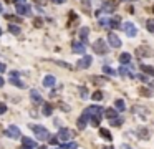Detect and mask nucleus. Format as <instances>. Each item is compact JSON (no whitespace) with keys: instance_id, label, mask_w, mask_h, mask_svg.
Returning a JSON list of instances; mask_svg holds the SVG:
<instances>
[{"instance_id":"31","label":"nucleus","mask_w":154,"mask_h":149,"mask_svg":"<svg viewBox=\"0 0 154 149\" xmlns=\"http://www.w3.org/2000/svg\"><path fill=\"white\" fill-rule=\"evenodd\" d=\"M8 32L12 33V35H20V27H17V25H10V27H8Z\"/></svg>"},{"instance_id":"4","label":"nucleus","mask_w":154,"mask_h":149,"mask_svg":"<svg viewBox=\"0 0 154 149\" xmlns=\"http://www.w3.org/2000/svg\"><path fill=\"white\" fill-rule=\"evenodd\" d=\"M123 30H124V33L129 37V38H133V37H136V35H138L136 25L131 23V22H124V23H123Z\"/></svg>"},{"instance_id":"28","label":"nucleus","mask_w":154,"mask_h":149,"mask_svg":"<svg viewBox=\"0 0 154 149\" xmlns=\"http://www.w3.org/2000/svg\"><path fill=\"white\" fill-rule=\"evenodd\" d=\"M88 33H90V30H88V27H83L81 30H80V38L83 40V43H85V40L88 38Z\"/></svg>"},{"instance_id":"57","label":"nucleus","mask_w":154,"mask_h":149,"mask_svg":"<svg viewBox=\"0 0 154 149\" xmlns=\"http://www.w3.org/2000/svg\"><path fill=\"white\" fill-rule=\"evenodd\" d=\"M124 149H131V148H128V146H124Z\"/></svg>"},{"instance_id":"5","label":"nucleus","mask_w":154,"mask_h":149,"mask_svg":"<svg viewBox=\"0 0 154 149\" xmlns=\"http://www.w3.org/2000/svg\"><path fill=\"white\" fill-rule=\"evenodd\" d=\"M91 61H93V58H91L90 55H83V58H80V60H78L76 66H78L80 70H86V68H90Z\"/></svg>"},{"instance_id":"47","label":"nucleus","mask_w":154,"mask_h":149,"mask_svg":"<svg viewBox=\"0 0 154 149\" xmlns=\"http://www.w3.org/2000/svg\"><path fill=\"white\" fill-rule=\"evenodd\" d=\"M5 111H7V106H5L4 103H2V104H0V114H4Z\"/></svg>"},{"instance_id":"46","label":"nucleus","mask_w":154,"mask_h":149,"mask_svg":"<svg viewBox=\"0 0 154 149\" xmlns=\"http://www.w3.org/2000/svg\"><path fill=\"white\" fill-rule=\"evenodd\" d=\"M57 65H60V66H65V68H70V70H71V66H70L68 63H63V61H57Z\"/></svg>"},{"instance_id":"42","label":"nucleus","mask_w":154,"mask_h":149,"mask_svg":"<svg viewBox=\"0 0 154 149\" xmlns=\"http://www.w3.org/2000/svg\"><path fill=\"white\" fill-rule=\"evenodd\" d=\"M147 30H149L151 33H154V22H153V20L147 22Z\"/></svg>"},{"instance_id":"8","label":"nucleus","mask_w":154,"mask_h":149,"mask_svg":"<svg viewBox=\"0 0 154 149\" xmlns=\"http://www.w3.org/2000/svg\"><path fill=\"white\" fill-rule=\"evenodd\" d=\"M121 27V18L119 17H111V18H108V28H111V30H116Z\"/></svg>"},{"instance_id":"63","label":"nucleus","mask_w":154,"mask_h":149,"mask_svg":"<svg viewBox=\"0 0 154 149\" xmlns=\"http://www.w3.org/2000/svg\"><path fill=\"white\" fill-rule=\"evenodd\" d=\"M153 86H154V85H153Z\"/></svg>"},{"instance_id":"16","label":"nucleus","mask_w":154,"mask_h":149,"mask_svg":"<svg viewBox=\"0 0 154 149\" xmlns=\"http://www.w3.org/2000/svg\"><path fill=\"white\" fill-rule=\"evenodd\" d=\"M30 98H32V101H33L35 104H40V103H43L42 96H40V93L36 91V89H32V91H30Z\"/></svg>"},{"instance_id":"25","label":"nucleus","mask_w":154,"mask_h":149,"mask_svg":"<svg viewBox=\"0 0 154 149\" xmlns=\"http://www.w3.org/2000/svg\"><path fill=\"white\" fill-rule=\"evenodd\" d=\"M129 61H131V55L129 53H121L119 55V63L121 65H128Z\"/></svg>"},{"instance_id":"13","label":"nucleus","mask_w":154,"mask_h":149,"mask_svg":"<svg viewBox=\"0 0 154 149\" xmlns=\"http://www.w3.org/2000/svg\"><path fill=\"white\" fill-rule=\"evenodd\" d=\"M115 10H116V5H113L111 2H109V4H104L103 7H101V10L96 12V15H100L101 12H104V13H113Z\"/></svg>"},{"instance_id":"26","label":"nucleus","mask_w":154,"mask_h":149,"mask_svg":"<svg viewBox=\"0 0 154 149\" xmlns=\"http://www.w3.org/2000/svg\"><path fill=\"white\" fill-rule=\"evenodd\" d=\"M139 95L141 96H146V98H153V91L147 88H144V86H141L139 88Z\"/></svg>"},{"instance_id":"11","label":"nucleus","mask_w":154,"mask_h":149,"mask_svg":"<svg viewBox=\"0 0 154 149\" xmlns=\"http://www.w3.org/2000/svg\"><path fill=\"white\" fill-rule=\"evenodd\" d=\"M88 119H90V114L85 111V113H83L81 116L78 118V128H80V129H85L86 124H88Z\"/></svg>"},{"instance_id":"38","label":"nucleus","mask_w":154,"mask_h":149,"mask_svg":"<svg viewBox=\"0 0 154 149\" xmlns=\"http://www.w3.org/2000/svg\"><path fill=\"white\" fill-rule=\"evenodd\" d=\"M73 23H76V13H75V12H70V22H68V25H73Z\"/></svg>"},{"instance_id":"50","label":"nucleus","mask_w":154,"mask_h":149,"mask_svg":"<svg viewBox=\"0 0 154 149\" xmlns=\"http://www.w3.org/2000/svg\"><path fill=\"white\" fill-rule=\"evenodd\" d=\"M35 4H38V5H43V0H33Z\"/></svg>"},{"instance_id":"41","label":"nucleus","mask_w":154,"mask_h":149,"mask_svg":"<svg viewBox=\"0 0 154 149\" xmlns=\"http://www.w3.org/2000/svg\"><path fill=\"white\" fill-rule=\"evenodd\" d=\"M65 148H66V149H78V146H76L75 142H66V144H65Z\"/></svg>"},{"instance_id":"17","label":"nucleus","mask_w":154,"mask_h":149,"mask_svg":"<svg viewBox=\"0 0 154 149\" xmlns=\"http://www.w3.org/2000/svg\"><path fill=\"white\" fill-rule=\"evenodd\" d=\"M103 113H104V116L108 118V121H111V119H115V118H118V111L111 110V108H108V110H104Z\"/></svg>"},{"instance_id":"20","label":"nucleus","mask_w":154,"mask_h":149,"mask_svg":"<svg viewBox=\"0 0 154 149\" xmlns=\"http://www.w3.org/2000/svg\"><path fill=\"white\" fill-rule=\"evenodd\" d=\"M90 80L94 83V85H98V86H103V85H106V83H108V80L103 78V76H91Z\"/></svg>"},{"instance_id":"59","label":"nucleus","mask_w":154,"mask_h":149,"mask_svg":"<svg viewBox=\"0 0 154 149\" xmlns=\"http://www.w3.org/2000/svg\"><path fill=\"white\" fill-rule=\"evenodd\" d=\"M129 2H136V0H129Z\"/></svg>"},{"instance_id":"52","label":"nucleus","mask_w":154,"mask_h":149,"mask_svg":"<svg viewBox=\"0 0 154 149\" xmlns=\"http://www.w3.org/2000/svg\"><path fill=\"white\" fill-rule=\"evenodd\" d=\"M2 12H4V5L0 4V13H2Z\"/></svg>"},{"instance_id":"22","label":"nucleus","mask_w":154,"mask_h":149,"mask_svg":"<svg viewBox=\"0 0 154 149\" xmlns=\"http://www.w3.org/2000/svg\"><path fill=\"white\" fill-rule=\"evenodd\" d=\"M133 111H134V114H139L143 119H146V118H147V113H144L146 110H144L143 106H134V108H133Z\"/></svg>"},{"instance_id":"49","label":"nucleus","mask_w":154,"mask_h":149,"mask_svg":"<svg viewBox=\"0 0 154 149\" xmlns=\"http://www.w3.org/2000/svg\"><path fill=\"white\" fill-rule=\"evenodd\" d=\"M5 70H7V66H5V63H2V61H0V73H4Z\"/></svg>"},{"instance_id":"53","label":"nucleus","mask_w":154,"mask_h":149,"mask_svg":"<svg viewBox=\"0 0 154 149\" xmlns=\"http://www.w3.org/2000/svg\"><path fill=\"white\" fill-rule=\"evenodd\" d=\"M103 149H115V148H109V146H104Z\"/></svg>"},{"instance_id":"7","label":"nucleus","mask_w":154,"mask_h":149,"mask_svg":"<svg viewBox=\"0 0 154 149\" xmlns=\"http://www.w3.org/2000/svg\"><path fill=\"white\" fill-rule=\"evenodd\" d=\"M108 43H109L113 48H119V46H121V40H119V37L116 35L115 32L108 33Z\"/></svg>"},{"instance_id":"18","label":"nucleus","mask_w":154,"mask_h":149,"mask_svg":"<svg viewBox=\"0 0 154 149\" xmlns=\"http://www.w3.org/2000/svg\"><path fill=\"white\" fill-rule=\"evenodd\" d=\"M100 136L104 139V141H111V139H113V136H111V133H109V129H106V128H101V129H100Z\"/></svg>"},{"instance_id":"45","label":"nucleus","mask_w":154,"mask_h":149,"mask_svg":"<svg viewBox=\"0 0 154 149\" xmlns=\"http://www.w3.org/2000/svg\"><path fill=\"white\" fill-rule=\"evenodd\" d=\"M7 18H8V20H12V22H15V20L22 22V18H17V17H13V15H7Z\"/></svg>"},{"instance_id":"56","label":"nucleus","mask_w":154,"mask_h":149,"mask_svg":"<svg viewBox=\"0 0 154 149\" xmlns=\"http://www.w3.org/2000/svg\"><path fill=\"white\" fill-rule=\"evenodd\" d=\"M22 149H30V148H25V146H23V148H22Z\"/></svg>"},{"instance_id":"19","label":"nucleus","mask_w":154,"mask_h":149,"mask_svg":"<svg viewBox=\"0 0 154 149\" xmlns=\"http://www.w3.org/2000/svg\"><path fill=\"white\" fill-rule=\"evenodd\" d=\"M136 55H138L139 58H144L146 55H151V50L146 48V46H139V48L136 50Z\"/></svg>"},{"instance_id":"14","label":"nucleus","mask_w":154,"mask_h":149,"mask_svg":"<svg viewBox=\"0 0 154 149\" xmlns=\"http://www.w3.org/2000/svg\"><path fill=\"white\" fill-rule=\"evenodd\" d=\"M55 85H57V80H55V76L48 74V76H45V78H43V86L51 88V86H55Z\"/></svg>"},{"instance_id":"34","label":"nucleus","mask_w":154,"mask_h":149,"mask_svg":"<svg viewBox=\"0 0 154 149\" xmlns=\"http://www.w3.org/2000/svg\"><path fill=\"white\" fill-rule=\"evenodd\" d=\"M81 7H83V10H85V13H90V12H91V8H90V2H88V0H83Z\"/></svg>"},{"instance_id":"27","label":"nucleus","mask_w":154,"mask_h":149,"mask_svg":"<svg viewBox=\"0 0 154 149\" xmlns=\"http://www.w3.org/2000/svg\"><path fill=\"white\" fill-rule=\"evenodd\" d=\"M138 134H139L141 139H149V131L146 128H139L138 129Z\"/></svg>"},{"instance_id":"29","label":"nucleus","mask_w":154,"mask_h":149,"mask_svg":"<svg viewBox=\"0 0 154 149\" xmlns=\"http://www.w3.org/2000/svg\"><path fill=\"white\" fill-rule=\"evenodd\" d=\"M115 106H116V110H118V111H124L126 110V104H124V101H123V99H116Z\"/></svg>"},{"instance_id":"36","label":"nucleus","mask_w":154,"mask_h":149,"mask_svg":"<svg viewBox=\"0 0 154 149\" xmlns=\"http://www.w3.org/2000/svg\"><path fill=\"white\" fill-rule=\"evenodd\" d=\"M58 108H60L61 111H65V113H68V111H71V108H70L68 104H65V103H58Z\"/></svg>"},{"instance_id":"40","label":"nucleus","mask_w":154,"mask_h":149,"mask_svg":"<svg viewBox=\"0 0 154 149\" xmlns=\"http://www.w3.org/2000/svg\"><path fill=\"white\" fill-rule=\"evenodd\" d=\"M33 25H35L36 28H40L43 25V18H35V20H33Z\"/></svg>"},{"instance_id":"2","label":"nucleus","mask_w":154,"mask_h":149,"mask_svg":"<svg viewBox=\"0 0 154 149\" xmlns=\"http://www.w3.org/2000/svg\"><path fill=\"white\" fill-rule=\"evenodd\" d=\"M57 138L60 139V141H71L73 138H75V131H71V129L68 128H60V131H58Z\"/></svg>"},{"instance_id":"6","label":"nucleus","mask_w":154,"mask_h":149,"mask_svg":"<svg viewBox=\"0 0 154 149\" xmlns=\"http://www.w3.org/2000/svg\"><path fill=\"white\" fill-rule=\"evenodd\" d=\"M5 136H8V138H12V139H17V138H22V133L17 126L12 124V126H8V128L5 129Z\"/></svg>"},{"instance_id":"55","label":"nucleus","mask_w":154,"mask_h":149,"mask_svg":"<svg viewBox=\"0 0 154 149\" xmlns=\"http://www.w3.org/2000/svg\"><path fill=\"white\" fill-rule=\"evenodd\" d=\"M38 149H47V148H45V146H40V148Z\"/></svg>"},{"instance_id":"51","label":"nucleus","mask_w":154,"mask_h":149,"mask_svg":"<svg viewBox=\"0 0 154 149\" xmlns=\"http://www.w3.org/2000/svg\"><path fill=\"white\" fill-rule=\"evenodd\" d=\"M0 86H4V78L0 76Z\"/></svg>"},{"instance_id":"62","label":"nucleus","mask_w":154,"mask_h":149,"mask_svg":"<svg viewBox=\"0 0 154 149\" xmlns=\"http://www.w3.org/2000/svg\"><path fill=\"white\" fill-rule=\"evenodd\" d=\"M55 149H58V148H55Z\"/></svg>"},{"instance_id":"61","label":"nucleus","mask_w":154,"mask_h":149,"mask_svg":"<svg viewBox=\"0 0 154 149\" xmlns=\"http://www.w3.org/2000/svg\"><path fill=\"white\" fill-rule=\"evenodd\" d=\"M7 2H12V0H7Z\"/></svg>"},{"instance_id":"9","label":"nucleus","mask_w":154,"mask_h":149,"mask_svg":"<svg viewBox=\"0 0 154 149\" xmlns=\"http://www.w3.org/2000/svg\"><path fill=\"white\" fill-rule=\"evenodd\" d=\"M71 50L75 51V53L83 55V53H85V50H86V45L83 42H73L71 43Z\"/></svg>"},{"instance_id":"43","label":"nucleus","mask_w":154,"mask_h":149,"mask_svg":"<svg viewBox=\"0 0 154 149\" xmlns=\"http://www.w3.org/2000/svg\"><path fill=\"white\" fill-rule=\"evenodd\" d=\"M134 78H138V80H141V81H144V83H146V81H147V78H146V76H144V74H134Z\"/></svg>"},{"instance_id":"32","label":"nucleus","mask_w":154,"mask_h":149,"mask_svg":"<svg viewBox=\"0 0 154 149\" xmlns=\"http://www.w3.org/2000/svg\"><path fill=\"white\" fill-rule=\"evenodd\" d=\"M91 99H94V101H101V99H104V95L101 91H94L93 95H91Z\"/></svg>"},{"instance_id":"23","label":"nucleus","mask_w":154,"mask_h":149,"mask_svg":"<svg viewBox=\"0 0 154 149\" xmlns=\"http://www.w3.org/2000/svg\"><path fill=\"white\" fill-rule=\"evenodd\" d=\"M141 71L143 73H146V74H149V76H154V68L153 66H149V65H141Z\"/></svg>"},{"instance_id":"33","label":"nucleus","mask_w":154,"mask_h":149,"mask_svg":"<svg viewBox=\"0 0 154 149\" xmlns=\"http://www.w3.org/2000/svg\"><path fill=\"white\" fill-rule=\"evenodd\" d=\"M103 71H104L106 74H109V76H116V71L113 70L111 66H103Z\"/></svg>"},{"instance_id":"60","label":"nucleus","mask_w":154,"mask_h":149,"mask_svg":"<svg viewBox=\"0 0 154 149\" xmlns=\"http://www.w3.org/2000/svg\"><path fill=\"white\" fill-rule=\"evenodd\" d=\"M0 35H2V28H0Z\"/></svg>"},{"instance_id":"12","label":"nucleus","mask_w":154,"mask_h":149,"mask_svg":"<svg viewBox=\"0 0 154 149\" xmlns=\"http://www.w3.org/2000/svg\"><path fill=\"white\" fill-rule=\"evenodd\" d=\"M15 10L18 15H30V5L22 4V5H15Z\"/></svg>"},{"instance_id":"30","label":"nucleus","mask_w":154,"mask_h":149,"mask_svg":"<svg viewBox=\"0 0 154 149\" xmlns=\"http://www.w3.org/2000/svg\"><path fill=\"white\" fill-rule=\"evenodd\" d=\"M91 118V124H93L94 128L96 126H100V123H101V114H94V116H90Z\"/></svg>"},{"instance_id":"21","label":"nucleus","mask_w":154,"mask_h":149,"mask_svg":"<svg viewBox=\"0 0 154 149\" xmlns=\"http://www.w3.org/2000/svg\"><path fill=\"white\" fill-rule=\"evenodd\" d=\"M43 116H51V113H53V106H51L50 103H43Z\"/></svg>"},{"instance_id":"10","label":"nucleus","mask_w":154,"mask_h":149,"mask_svg":"<svg viewBox=\"0 0 154 149\" xmlns=\"http://www.w3.org/2000/svg\"><path fill=\"white\" fill-rule=\"evenodd\" d=\"M10 81H12V85L18 86V88H25V85L18 80V71H12L10 73Z\"/></svg>"},{"instance_id":"58","label":"nucleus","mask_w":154,"mask_h":149,"mask_svg":"<svg viewBox=\"0 0 154 149\" xmlns=\"http://www.w3.org/2000/svg\"><path fill=\"white\" fill-rule=\"evenodd\" d=\"M153 13H154V5H153Z\"/></svg>"},{"instance_id":"48","label":"nucleus","mask_w":154,"mask_h":149,"mask_svg":"<svg viewBox=\"0 0 154 149\" xmlns=\"http://www.w3.org/2000/svg\"><path fill=\"white\" fill-rule=\"evenodd\" d=\"M15 5H22V4H27V0H13Z\"/></svg>"},{"instance_id":"35","label":"nucleus","mask_w":154,"mask_h":149,"mask_svg":"<svg viewBox=\"0 0 154 149\" xmlns=\"http://www.w3.org/2000/svg\"><path fill=\"white\" fill-rule=\"evenodd\" d=\"M121 123H123V119H121V118H115V119H111V121H109V124H111V126H121Z\"/></svg>"},{"instance_id":"24","label":"nucleus","mask_w":154,"mask_h":149,"mask_svg":"<svg viewBox=\"0 0 154 149\" xmlns=\"http://www.w3.org/2000/svg\"><path fill=\"white\" fill-rule=\"evenodd\" d=\"M22 144L25 146V148H30V149L35 148V141L30 139V138H22Z\"/></svg>"},{"instance_id":"37","label":"nucleus","mask_w":154,"mask_h":149,"mask_svg":"<svg viewBox=\"0 0 154 149\" xmlns=\"http://www.w3.org/2000/svg\"><path fill=\"white\" fill-rule=\"evenodd\" d=\"M80 95H81L83 99H88V89H86L85 86H81V88H80Z\"/></svg>"},{"instance_id":"3","label":"nucleus","mask_w":154,"mask_h":149,"mask_svg":"<svg viewBox=\"0 0 154 149\" xmlns=\"http://www.w3.org/2000/svg\"><path fill=\"white\" fill-rule=\"evenodd\" d=\"M93 51H94V53H98V55H106L108 53L106 42H104V40H101V38H98L96 42L93 43Z\"/></svg>"},{"instance_id":"39","label":"nucleus","mask_w":154,"mask_h":149,"mask_svg":"<svg viewBox=\"0 0 154 149\" xmlns=\"http://www.w3.org/2000/svg\"><path fill=\"white\" fill-rule=\"evenodd\" d=\"M118 71H119V74H121V76H129V73H128L129 70H126V68L123 66V65H121V68H119Z\"/></svg>"},{"instance_id":"54","label":"nucleus","mask_w":154,"mask_h":149,"mask_svg":"<svg viewBox=\"0 0 154 149\" xmlns=\"http://www.w3.org/2000/svg\"><path fill=\"white\" fill-rule=\"evenodd\" d=\"M53 2H57V4H61V2H63V0H53Z\"/></svg>"},{"instance_id":"1","label":"nucleus","mask_w":154,"mask_h":149,"mask_svg":"<svg viewBox=\"0 0 154 149\" xmlns=\"http://www.w3.org/2000/svg\"><path fill=\"white\" fill-rule=\"evenodd\" d=\"M30 129H32L33 133H35V138L42 139V141H45V139L50 138V133H48L47 128H43V126H38V124H28Z\"/></svg>"},{"instance_id":"15","label":"nucleus","mask_w":154,"mask_h":149,"mask_svg":"<svg viewBox=\"0 0 154 149\" xmlns=\"http://www.w3.org/2000/svg\"><path fill=\"white\" fill-rule=\"evenodd\" d=\"M103 108L101 106H96V104H94V106H90L88 108V110H86V113L90 114V116H94V114H103Z\"/></svg>"},{"instance_id":"44","label":"nucleus","mask_w":154,"mask_h":149,"mask_svg":"<svg viewBox=\"0 0 154 149\" xmlns=\"http://www.w3.org/2000/svg\"><path fill=\"white\" fill-rule=\"evenodd\" d=\"M57 136H50V138H48V141H50V144H57Z\"/></svg>"}]
</instances>
